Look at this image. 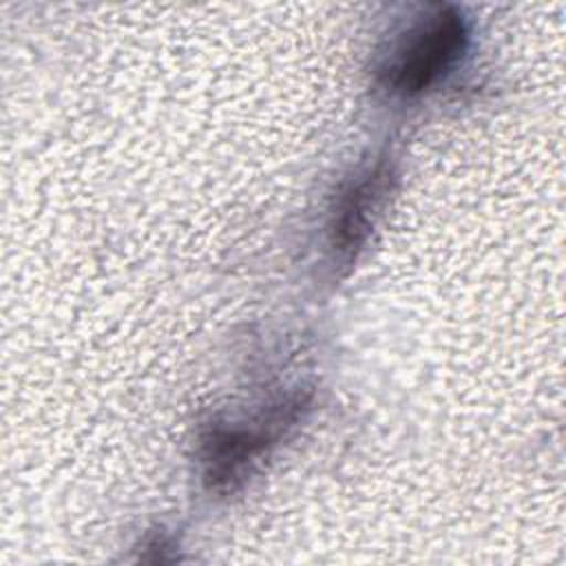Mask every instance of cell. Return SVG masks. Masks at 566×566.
<instances>
[{"label": "cell", "mask_w": 566, "mask_h": 566, "mask_svg": "<svg viewBox=\"0 0 566 566\" xmlns=\"http://www.w3.org/2000/svg\"><path fill=\"white\" fill-rule=\"evenodd\" d=\"M310 394L292 391L250 420H210L199 433L203 482L214 493L239 489L256 462L303 420Z\"/></svg>", "instance_id": "1"}, {"label": "cell", "mask_w": 566, "mask_h": 566, "mask_svg": "<svg viewBox=\"0 0 566 566\" xmlns=\"http://www.w3.org/2000/svg\"><path fill=\"white\" fill-rule=\"evenodd\" d=\"M469 22L455 7H438L411 24L380 57L378 86L391 97H416L436 86L467 53Z\"/></svg>", "instance_id": "2"}, {"label": "cell", "mask_w": 566, "mask_h": 566, "mask_svg": "<svg viewBox=\"0 0 566 566\" xmlns=\"http://www.w3.org/2000/svg\"><path fill=\"white\" fill-rule=\"evenodd\" d=\"M396 179V161L389 155H378L340 184L325 223L327 250L334 265H352L356 261Z\"/></svg>", "instance_id": "3"}]
</instances>
